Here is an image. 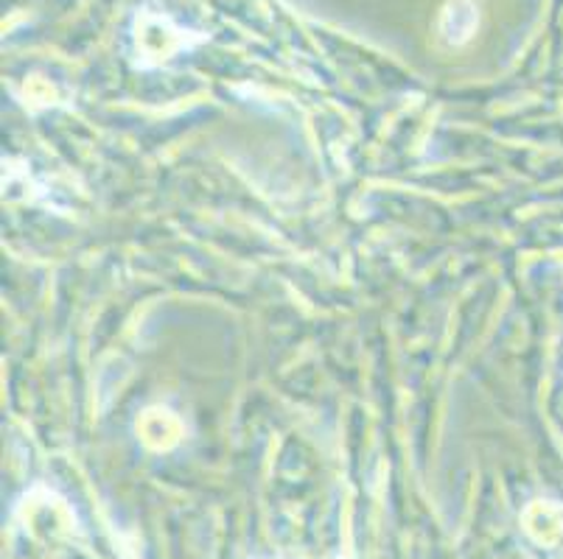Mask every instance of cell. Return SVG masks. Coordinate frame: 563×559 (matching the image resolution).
Here are the masks:
<instances>
[{
  "instance_id": "1",
  "label": "cell",
  "mask_w": 563,
  "mask_h": 559,
  "mask_svg": "<svg viewBox=\"0 0 563 559\" xmlns=\"http://www.w3.org/2000/svg\"><path fill=\"white\" fill-rule=\"evenodd\" d=\"M474 29H477V9H474V3H468V0H454V3H449L446 12H443V20H440L443 37L449 43L460 45L474 34Z\"/></svg>"
}]
</instances>
